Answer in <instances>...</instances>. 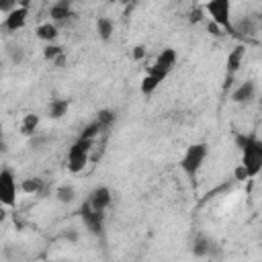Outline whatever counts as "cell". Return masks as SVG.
<instances>
[{"instance_id": "ba28073f", "label": "cell", "mask_w": 262, "mask_h": 262, "mask_svg": "<svg viewBox=\"0 0 262 262\" xmlns=\"http://www.w3.org/2000/svg\"><path fill=\"white\" fill-rule=\"evenodd\" d=\"M27 16H29V2H18V6H16L10 14L4 16V20H2V29L14 33V31H18V29L25 27Z\"/></svg>"}, {"instance_id": "8992f818", "label": "cell", "mask_w": 262, "mask_h": 262, "mask_svg": "<svg viewBox=\"0 0 262 262\" xmlns=\"http://www.w3.org/2000/svg\"><path fill=\"white\" fill-rule=\"evenodd\" d=\"M80 217H82L84 227H86L92 235H102V231H104V213L94 211L88 203H84V205L80 207Z\"/></svg>"}, {"instance_id": "9a60e30c", "label": "cell", "mask_w": 262, "mask_h": 262, "mask_svg": "<svg viewBox=\"0 0 262 262\" xmlns=\"http://www.w3.org/2000/svg\"><path fill=\"white\" fill-rule=\"evenodd\" d=\"M211 248H213L211 239H209L207 235H203V233H199V235L192 239V254H194L196 258H203V256L211 254Z\"/></svg>"}, {"instance_id": "484cf974", "label": "cell", "mask_w": 262, "mask_h": 262, "mask_svg": "<svg viewBox=\"0 0 262 262\" xmlns=\"http://www.w3.org/2000/svg\"><path fill=\"white\" fill-rule=\"evenodd\" d=\"M143 55H145V49H143L141 45H137V47L133 49V57H135V59H141Z\"/></svg>"}, {"instance_id": "f1b7e54d", "label": "cell", "mask_w": 262, "mask_h": 262, "mask_svg": "<svg viewBox=\"0 0 262 262\" xmlns=\"http://www.w3.org/2000/svg\"><path fill=\"white\" fill-rule=\"evenodd\" d=\"M260 106H262V98H260Z\"/></svg>"}, {"instance_id": "9c48e42d", "label": "cell", "mask_w": 262, "mask_h": 262, "mask_svg": "<svg viewBox=\"0 0 262 262\" xmlns=\"http://www.w3.org/2000/svg\"><path fill=\"white\" fill-rule=\"evenodd\" d=\"M86 203H88L94 211L104 213V211L111 207V203H113V192H111L108 186H98V188H94V190L90 192V196H88Z\"/></svg>"}, {"instance_id": "7a4b0ae2", "label": "cell", "mask_w": 262, "mask_h": 262, "mask_svg": "<svg viewBox=\"0 0 262 262\" xmlns=\"http://www.w3.org/2000/svg\"><path fill=\"white\" fill-rule=\"evenodd\" d=\"M235 143L242 151V166L246 168L248 176L254 178L262 172V139L252 133L235 135Z\"/></svg>"}, {"instance_id": "cb8c5ba5", "label": "cell", "mask_w": 262, "mask_h": 262, "mask_svg": "<svg viewBox=\"0 0 262 262\" xmlns=\"http://www.w3.org/2000/svg\"><path fill=\"white\" fill-rule=\"evenodd\" d=\"M23 57H25V51H23V47H20V45L10 47V59H12L14 63H20V61H23Z\"/></svg>"}, {"instance_id": "4316f807", "label": "cell", "mask_w": 262, "mask_h": 262, "mask_svg": "<svg viewBox=\"0 0 262 262\" xmlns=\"http://www.w3.org/2000/svg\"><path fill=\"white\" fill-rule=\"evenodd\" d=\"M209 31H211V33H213V35H221V31H219V27H217V25H215V23H213V20H211V23H209Z\"/></svg>"}, {"instance_id": "44dd1931", "label": "cell", "mask_w": 262, "mask_h": 262, "mask_svg": "<svg viewBox=\"0 0 262 262\" xmlns=\"http://www.w3.org/2000/svg\"><path fill=\"white\" fill-rule=\"evenodd\" d=\"M55 199L59 201V203H72L74 199H76V190H74V186H70V184H61V186H57V190H55Z\"/></svg>"}, {"instance_id": "8fae6325", "label": "cell", "mask_w": 262, "mask_h": 262, "mask_svg": "<svg viewBox=\"0 0 262 262\" xmlns=\"http://www.w3.org/2000/svg\"><path fill=\"white\" fill-rule=\"evenodd\" d=\"M49 16H51V23H53V25L68 23V20L74 16L72 4H70L68 0H59V2L51 4V6H49Z\"/></svg>"}, {"instance_id": "e0dca14e", "label": "cell", "mask_w": 262, "mask_h": 262, "mask_svg": "<svg viewBox=\"0 0 262 262\" xmlns=\"http://www.w3.org/2000/svg\"><path fill=\"white\" fill-rule=\"evenodd\" d=\"M96 33H98V37L102 41H108L113 37V33H115V23L111 18H106V16H100L96 20Z\"/></svg>"}, {"instance_id": "603a6c76", "label": "cell", "mask_w": 262, "mask_h": 262, "mask_svg": "<svg viewBox=\"0 0 262 262\" xmlns=\"http://www.w3.org/2000/svg\"><path fill=\"white\" fill-rule=\"evenodd\" d=\"M102 131V127L96 123V119L92 121V123H88L84 129H82V133L78 135V137H84V139H96V135Z\"/></svg>"}, {"instance_id": "3957f363", "label": "cell", "mask_w": 262, "mask_h": 262, "mask_svg": "<svg viewBox=\"0 0 262 262\" xmlns=\"http://www.w3.org/2000/svg\"><path fill=\"white\" fill-rule=\"evenodd\" d=\"M207 154H209V145L205 141H199V143L188 145L186 151H184V156L180 158V170L188 178L190 186H196V174H199V170H201Z\"/></svg>"}, {"instance_id": "ffe728a7", "label": "cell", "mask_w": 262, "mask_h": 262, "mask_svg": "<svg viewBox=\"0 0 262 262\" xmlns=\"http://www.w3.org/2000/svg\"><path fill=\"white\" fill-rule=\"evenodd\" d=\"M20 188H23L25 192H29V194H31V192H33V194H39V192L45 188V182H43L41 178L35 176V178H27V180H23V182H20Z\"/></svg>"}, {"instance_id": "52a82bcc", "label": "cell", "mask_w": 262, "mask_h": 262, "mask_svg": "<svg viewBox=\"0 0 262 262\" xmlns=\"http://www.w3.org/2000/svg\"><path fill=\"white\" fill-rule=\"evenodd\" d=\"M0 201L6 207H12L16 203V178L8 168H2L0 172Z\"/></svg>"}, {"instance_id": "83f0119b", "label": "cell", "mask_w": 262, "mask_h": 262, "mask_svg": "<svg viewBox=\"0 0 262 262\" xmlns=\"http://www.w3.org/2000/svg\"><path fill=\"white\" fill-rule=\"evenodd\" d=\"M66 237H68V239H72V242H76V239H78V233H76V231H68V233H66Z\"/></svg>"}, {"instance_id": "ac0fdd59", "label": "cell", "mask_w": 262, "mask_h": 262, "mask_svg": "<svg viewBox=\"0 0 262 262\" xmlns=\"http://www.w3.org/2000/svg\"><path fill=\"white\" fill-rule=\"evenodd\" d=\"M43 57L49 59V61H53V63H57V66H63V61H66L63 49H61L59 45H47V47L43 49Z\"/></svg>"}, {"instance_id": "5b68a950", "label": "cell", "mask_w": 262, "mask_h": 262, "mask_svg": "<svg viewBox=\"0 0 262 262\" xmlns=\"http://www.w3.org/2000/svg\"><path fill=\"white\" fill-rule=\"evenodd\" d=\"M205 10L211 14L213 23L219 27V29H225L227 33H231L233 29V23L229 18V12H231V4L227 0H213V2H207L205 4Z\"/></svg>"}, {"instance_id": "2e32d148", "label": "cell", "mask_w": 262, "mask_h": 262, "mask_svg": "<svg viewBox=\"0 0 262 262\" xmlns=\"http://www.w3.org/2000/svg\"><path fill=\"white\" fill-rule=\"evenodd\" d=\"M68 108H70V100H66V98H55V100H51L49 106H47L49 119H61V117L68 113Z\"/></svg>"}, {"instance_id": "d4e9b609", "label": "cell", "mask_w": 262, "mask_h": 262, "mask_svg": "<svg viewBox=\"0 0 262 262\" xmlns=\"http://www.w3.org/2000/svg\"><path fill=\"white\" fill-rule=\"evenodd\" d=\"M246 178H250L248 176V172H246V168L239 164L237 168H235V180H246Z\"/></svg>"}, {"instance_id": "f546056e", "label": "cell", "mask_w": 262, "mask_h": 262, "mask_svg": "<svg viewBox=\"0 0 262 262\" xmlns=\"http://www.w3.org/2000/svg\"><path fill=\"white\" fill-rule=\"evenodd\" d=\"M47 262H49V260H47Z\"/></svg>"}, {"instance_id": "d6986e66", "label": "cell", "mask_w": 262, "mask_h": 262, "mask_svg": "<svg viewBox=\"0 0 262 262\" xmlns=\"http://www.w3.org/2000/svg\"><path fill=\"white\" fill-rule=\"evenodd\" d=\"M37 125H39V115L29 113V115H25V119L20 123V133L23 135H33L35 129H37Z\"/></svg>"}, {"instance_id": "30bf717a", "label": "cell", "mask_w": 262, "mask_h": 262, "mask_svg": "<svg viewBox=\"0 0 262 262\" xmlns=\"http://www.w3.org/2000/svg\"><path fill=\"white\" fill-rule=\"evenodd\" d=\"M244 55H246V47H244V45H237V47L227 55V78H225V88H227V86H231L233 76H235V74H237V70L242 68Z\"/></svg>"}, {"instance_id": "7c38bea8", "label": "cell", "mask_w": 262, "mask_h": 262, "mask_svg": "<svg viewBox=\"0 0 262 262\" xmlns=\"http://www.w3.org/2000/svg\"><path fill=\"white\" fill-rule=\"evenodd\" d=\"M254 96H256V84H254V80H246V82H242V84L231 92V100L237 102V104H242V102H250Z\"/></svg>"}, {"instance_id": "277c9868", "label": "cell", "mask_w": 262, "mask_h": 262, "mask_svg": "<svg viewBox=\"0 0 262 262\" xmlns=\"http://www.w3.org/2000/svg\"><path fill=\"white\" fill-rule=\"evenodd\" d=\"M94 147V139H84V137H78L70 149H68V170L78 174L84 170V166L88 164V158H90V151Z\"/></svg>"}, {"instance_id": "6da1fadb", "label": "cell", "mask_w": 262, "mask_h": 262, "mask_svg": "<svg viewBox=\"0 0 262 262\" xmlns=\"http://www.w3.org/2000/svg\"><path fill=\"white\" fill-rule=\"evenodd\" d=\"M176 61H178V53H176V49H172V47H168V49H164L162 53H158L156 61L151 63V68L147 70V74H145L143 80H141V92H143V94H151V92L164 82V78L174 70Z\"/></svg>"}, {"instance_id": "4fadbf2b", "label": "cell", "mask_w": 262, "mask_h": 262, "mask_svg": "<svg viewBox=\"0 0 262 262\" xmlns=\"http://www.w3.org/2000/svg\"><path fill=\"white\" fill-rule=\"evenodd\" d=\"M258 29V23L252 18V16H244L239 23L233 25L231 29V35H242V37H252Z\"/></svg>"}, {"instance_id": "5bb4252c", "label": "cell", "mask_w": 262, "mask_h": 262, "mask_svg": "<svg viewBox=\"0 0 262 262\" xmlns=\"http://www.w3.org/2000/svg\"><path fill=\"white\" fill-rule=\"evenodd\" d=\"M35 33H37V37H39L41 41H47V45H51V43L57 39L59 29H57V25H53V23H43V25L37 27Z\"/></svg>"}, {"instance_id": "7402d4cb", "label": "cell", "mask_w": 262, "mask_h": 262, "mask_svg": "<svg viewBox=\"0 0 262 262\" xmlns=\"http://www.w3.org/2000/svg\"><path fill=\"white\" fill-rule=\"evenodd\" d=\"M96 123L102 127V131H104V129H108V127L115 123V113H113V111H108V108L100 111V113L96 115Z\"/></svg>"}]
</instances>
